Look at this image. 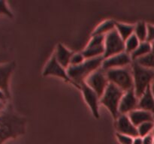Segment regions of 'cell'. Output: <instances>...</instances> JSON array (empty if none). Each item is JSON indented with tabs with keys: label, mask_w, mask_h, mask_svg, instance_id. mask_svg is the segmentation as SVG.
Here are the masks:
<instances>
[{
	"label": "cell",
	"mask_w": 154,
	"mask_h": 144,
	"mask_svg": "<svg viewBox=\"0 0 154 144\" xmlns=\"http://www.w3.org/2000/svg\"><path fill=\"white\" fill-rule=\"evenodd\" d=\"M26 120L11 110L0 113V144L24 134Z\"/></svg>",
	"instance_id": "obj_1"
},
{
	"label": "cell",
	"mask_w": 154,
	"mask_h": 144,
	"mask_svg": "<svg viewBox=\"0 0 154 144\" xmlns=\"http://www.w3.org/2000/svg\"><path fill=\"white\" fill-rule=\"evenodd\" d=\"M104 59L103 56L87 58L79 65L69 66L67 73L73 85L81 89V84L85 82L90 74L102 67Z\"/></svg>",
	"instance_id": "obj_2"
},
{
	"label": "cell",
	"mask_w": 154,
	"mask_h": 144,
	"mask_svg": "<svg viewBox=\"0 0 154 144\" xmlns=\"http://www.w3.org/2000/svg\"><path fill=\"white\" fill-rule=\"evenodd\" d=\"M134 82V90L139 98L147 90L154 80V70L141 65L137 62L131 64Z\"/></svg>",
	"instance_id": "obj_3"
},
{
	"label": "cell",
	"mask_w": 154,
	"mask_h": 144,
	"mask_svg": "<svg viewBox=\"0 0 154 144\" xmlns=\"http://www.w3.org/2000/svg\"><path fill=\"white\" fill-rule=\"evenodd\" d=\"M106 74L110 83H113L124 92L134 89L133 76L131 65L120 68L110 69L106 70Z\"/></svg>",
	"instance_id": "obj_4"
},
{
	"label": "cell",
	"mask_w": 154,
	"mask_h": 144,
	"mask_svg": "<svg viewBox=\"0 0 154 144\" xmlns=\"http://www.w3.org/2000/svg\"><path fill=\"white\" fill-rule=\"evenodd\" d=\"M124 92L113 83H109L103 95L100 98V104L105 106L111 112L114 119L120 116L119 106Z\"/></svg>",
	"instance_id": "obj_5"
},
{
	"label": "cell",
	"mask_w": 154,
	"mask_h": 144,
	"mask_svg": "<svg viewBox=\"0 0 154 144\" xmlns=\"http://www.w3.org/2000/svg\"><path fill=\"white\" fill-rule=\"evenodd\" d=\"M125 52V41L121 38L116 29L106 34L105 37L104 58Z\"/></svg>",
	"instance_id": "obj_6"
},
{
	"label": "cell",
	"mask_w": 154,
	"mask_h": 144,
	"mask_svg": "<svg viewBox=\"0 0 154 144\" xmlns=\"http://www.w3.org/2000/svg\"><path fill=\"white\" fill-rule=\"evenodd\" d=\"M85 82L96 92L100 98L110 83L107 76L106 70H104L102 67L90 74L86 80Z\"/></svg>",
	"instance_id": "obj_7"
},
{
	"label": "cell",
	"mask_w": 154,
	"mask_h": 144,
	"mask_svg": "<svg viewBox=\"0 0 154 144\" xmlns=\"http://www.w3.org/2000/svg\"><path fill=\"white\" fill-rule=\"evenodd\" d=\"M105 37L104 35L92 36L88 44L82 51L86 59L103 56L105 53Z\"/></svg>",
	"instance_id": "obj_8"
},
{
	"label": "cell",
	"mask_w": 154,
	"mask_h": 144,
	"mask_svg": "<svg viewBox=\"0 0 154 144\" xmlns=\"http://www.w3.org/2000/svg\"><path fill=\"white\" fill-rule=\"evenodd\" d=\"M43 75L45 76H57V77H60L61 78V79H63V80L66 81V82L73 85V82H72V81L71 80L69 75H68L67 69L63 68V66L57 62L54 54H53L52 56L51 57L49 61L48 62V63H47L46 65H45L43 70Z\"/></svg>",
	"instance_id": "obj_9"
},
{
	"label": "cell",
	"mask_w": 154,
	"mask_h": 144,
	"mask_svg": "<svg viewBox=\"0 0 154 144\" xmlns=\"http://www.w3.org/2000/svg\"><path fill=\"white\" fill-rule=\"evenodd\" d=\"M132 63L131 56L126 52H123L121 53L112 56L104 59L102 62V68L105 70H110V69L120 68L131 65Z\"/></svg>",
	"instance_id": "obj_10"
},
{
	"label": "cell",
	"mask_w": 154,
	"mask_h": 144,
	"mask_svg": "<svg viewBox=\"0 0 154 144\" xmlns=\"http://www.w3.org/2000/svg\"><path fill=\"white\" fill-rule=\"evenodd\" d=\"M81 90L82 91L85 101L91 110L93 115L95 118H99V103L100 98L96 94L94 90L92 89L85 82L81 84Z\"/></svg>",
	"instance_id": "obj_11"
},
{
	"label": "cell",
	"mask_w": 154,
	"mask_h": 144,
	"mask_svg": "<svg viewBox=\"0 0 154 144\" xmlns=\"http://www.w3.org/2000/svg\"><path fill=\"white\" fill-rule=\"evenodd\" d=\"M138 100L139 98L136 96L134 89L124 92L119 106L120 115H128L132 111L138 109Z\"/></svg>",
	"instance_id": "obj_12"
},
{
	"label": "cell",
	"mask_w": 154,
	"mask_h": 144,
	"mask_svg": "<svg viewBox=\"0 0 154 144\" xmlns=\"http://www.w3.org/2000/svg\"><path fill=\"white\" fill-rule=\"evenodd\" d=\"M115 121V127L117 133L128 135L133 138L139 136L138 128L132 122L128 115H120Z\"/></svg>",
	"instance_id": "obj_13"
},
{
	"label": "cell",
	"mask_w": 154,
	"mask_h": 144,
	"mask_svg": "<svg viewBox=\"0 0 154 144\" xmlns=\"http://www.w3.org/2000/svg\"><path fill=\"white\" fill-rule=\"evenodd\" d=\"M14 68V62L0 64V89L3 90L8 98H10L9 81Z\"/></svg>",
	"instance_id": "obj_14"
},
{
	"label": "cell",
	"mask_w": 154,
	"mask_h": 144,
	"mask_svg": "<svg viewBox=\"0 0 154 144\" xmlns=\"http://www.w3.org/2000/svg\"><path fill=\"white\" fill-rule=\"evenodd\" d=\"M129 118L136 127L147 122H154V115L152 112L141 109H136L128 114Z\"/></svg>",
	"instance_id": "obj_15"
},
{
	"label": "cell",
	"mask_w": 154,
	"mask_h": 144,
	"mask_svg": "<svg viewBox=\"0 0 154 144\" xmlns=\"http://www.w3.org/2000/svg\"><path fill=\"white\" fill-rule=\"evenodd\" d=\"M73 53L74 52L69 50L63 44H58L57 46V49H56L55 52L54 54L56 58H57V62L63 68L67 69L70 66L71 58H72Z\"/></svg>",
	"instance_id": "obj_16"
},
{
	"label": "cell",
	"mask_w": 154,
	"mask_h": 144,
	"mask_svg": "<svg viewBox=\"0 0 154 144\" xmlns=\"http://www.w3.org/2000/svg\"><path fill=\"white\" fill-rule=\"evenodd\" d=\"M138 109L148 111L154 115V97L152 94L150 86H149L141 97L139 98Z\"/></svg>",
	"instance_id": "obj_17"
},
{
	"label": "cell",
	"mask_w": 154,
	"mask_h": 144,
	"mask_svg": "<svg viewBox=\"0 0 154 144\" xmlns=\"http://www.w3.org/2000/svg\"><path fill=\"white\" fill-rule=\"evenodd\" d=\"M116 22L114 20H106L101 22L92 33V36H97V35H104L105 36L108 33L112 32L113 30L115 29Z\"/></svg>",
	"instance_id": "obj_18"
},
{
	"label": "cell",
	"mask_w": 154,
	"mask_h": 144,
	"mask_svg": "<svg viewBox=\"0 0 154 144\" xmlns=\"http://www.w3.org/2000/svg\"><path fill=\"white\" fill-rule=\"evenodd\" d=\"M152 50V44L147 41L141 42L139 46L136 50L131 54V58L132 62L138 60V58H142L148 55Z\"/></svg>",
	"instance_id": "obj_19"
},
{
	"label": "cell",
	"mask_w": 154,
	"mask_h": 144,
	"mask_svg": "<svg viewBox=\"0 0 154 144\" xmlns=\"http://www.w3.org/2000/svg\"><path fill=\"white\" fill-rule=\"evenodd\" d=\"M115 29L119 34V35L125 41V40H127L130 36H132L134 34L135 25L117 22Z\"/></svg>",
	"instance_id": "obj_20"
},
{
	"label": "cell",
	"mask_w": 154,
	"mask_h": 144,
	"mask_svg": "<svg viewBox=\"0 0 154 144\" xmlns=\"http://www.w3.org/2000/svg\"><path fill=\"white\" fill-rule=\"evenodd\" d=\"M134 34L138 38L140 42L147 41V24L144 21H140L135 25Z\"/></svg>",
	"instance_id": "obj_21"
},
{
	"label": "cell",
	"mask_w": 154,
	"mask_h": 144,
	"mask_svg": "<svg viewBox=\"0 0 154 144\" xmlns=\"http://www.w3.org/2000/svg\"><path fill=\"white\" fill-rule=\"evenodd\" d=\"M140 43L141 42L138 40V38L133 34L127 40H125V52L131 55L138 48Z\"/></svg>",
	"instance_id": "obj_22"
},
{
	"label": "cell",
	"mask_w": 154,
	"mask_h": 144,
	"mask_svg": "<svg viewBox=\"0 0 154 144\" xmlns=\"http://www.w3.org/2000/svg\"><path fill=\"white\" fill-rule=\"evenodd\" d=\"M152 44V50L150 53L146 56L142 57V58H138L136 61L138 63H139L141 65L144 67L149 68L154 70V42Z\"/></svg>",
	"instance_id": "obj_23"
},
{
	"label": "cell",
	"mask_w": 154,
	"mask_h": 144,
	"mask_svg": "<svg viewBox=\"0 0 154 144\" xmlns=\"http://www.w3.org/2000/svg\"><path fill=\"white\" fill-rule=\"evenodd\" d=\"M138 135L140 137H144L150 134L153 133L154 129V122H147L137 127Z\"/></svg>",
	"instance_id": "obj_24"
},
{
	"label": "cell",
	"mask_w": 154,
	"mask_h": 144,
	"mask_svg": "<svg viewBox=\"0 0 154 144\" xmlns=\"http://www.w3.org/2000/svg\"><path fill=\"white\" fill-rule=\"evenodd\" d=\"M86 60L85 56H84L82 52H74L71 58L70 61V66H76L82 64Z\"/></svg>",
	"instance_id": "obj_25"
},
{
	"label": "cell",
	"mask_w": 154,
	"mask_h": 144,
	"mask_svg": "<svg viewBox=\"0 0 154 144\" xmlns=\"http://www.w3.org/2000/svg\"><path fill=\"white\" fill-rule=\"evenodd\" d=\"M116 137L120 144H132L133 143L134 138L128 135L122 134L117 133Z\"/></svg>",
	"instance_id": "obj_26"
},
{
	"label": "cell",
	"mask_w": 154,
	"mask_h": 144,
	"mask_svg": "<svg viewBox=\"0 0 154 144\" xmlns=\"http://www.w3.org/2000/svg\"><path fill=\"white\" fill-rule=\"evenodd\" d=\"M0 14L6 15L9 17L13 16L11 10H10L9 7L8 6L7 2L5 1H0Z\"/></svg>",
	"instance_id": "obj_27"
},
{
	"label": "cell",
	"mask_w": 154,
	"mask_h": 144,
	"mask_svg": "<svg viewBox=\"0 0 154 144\" xmlns=\"http://www.w3.org/2000/svg\"><path fill=\"white\" fill-rule=\"evenodd\" d=\"M147 41L149 43L154 42V26L152 24H147Z\"/></svg>",
	"instance_id": "obj_28"
},
{
	"label": "cell",
	"mask_w": 154,
	"mask_h": 144,
	"mask_svg": "<svg viewBox=\"0 0 154 144\" xmlns=\"http://www.w3.org/2000/svg\"><path fill=\"white\" fill-rule=\"evenodd\" d=\"M142 138V144H154V137L153 133L147 135Z\"/></svg>",
	"instance_id": "obj_29"
},
{
	"label": "cell",
	"mask_w": 154,
	"mask_h": 144,
	"mask_svg": "<svg viewBox=\"0 0 154 144\" xmlns=\"http://www.w3.org/2000/svg\"><path fill=\"white\" fill-rule=\"evenodd\" d=\"M8 99H9V98H8V96L6 94V93L3 90L0 89V100L7 102V100H8Z\"/></svg>",
	"instance_id": "obj_30"
},
{
	"label": "cell",
	"mask_w": 154,
	"mask_h": 144,
	"mask_svg": "<svg viewBox=\"0 0 154 144\" xmlns=\"http://www.w3.org/2000/svg\"><path fill=\"white\" fill-rule=\"evenodd\" d=\"M5 107H6V102L2 101V100H0V112L5 110Z\"/></svg>",
	"instance_id": "obj_31"
},
{
	"label": "cell",
	"mask_w": 154,
	"mask_h": 144,
	"mask_svg": "<svg viewBox=\"0 0 154 144\" xmlns=\"http://www.w3.org/2000/svg\"><path fill=\"white\" fill-rule=\"evenodd\" d=\"M132 144H142V138L140 137V136L134 138L133 143Z\"/></svg>",
	"instance_id": "obj_32"
},
{
	"label": "cell",
	"mask_w": 154,
	"mask_h": 144,
	"mask_svg": "<svg viewBox=\"0 0 154 144\" xmlns=\"http://www.w3.org/2000/svg\"><path fill=\"white\" fill-rule=\"evenodd\" d=\"M150 89H151L152 94H153V95L154 97V80H153V82H152V83L150 84Z\"/></svg>",
	"instance_id": "obj_33"
},
{
	"label": "cell",
	"mask_w": 154,
	"mask_h": 144,
	"mask_svg": "<svg viewBox=\"0 0 154 144\" xmlns=\"http://www.w3.org/2000/svg\"><path fill=\"white\" fill-rule=\"evenodd\" d=\"M153 137H154V129H153Z\"/></svg>",
	"instance_id": "obj_34"
},
{
	"label": "cell",
	"mask_w": 154,
	"mask_h": 144,
	"mask_svg": "<svg viewBox=\"0 0 154 144\" xmlns=\"http://www.w3.org/2000/svg\"><path fill=\"white\" fill-rule=\"evenodd\" d=\"M0 113H1V112H0Z\"/></svg>",
	"instance_id": "obj_35"
}]
</instances>
